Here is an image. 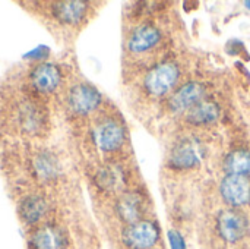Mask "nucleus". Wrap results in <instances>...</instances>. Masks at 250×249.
Wrapping results in <instances>:
<instances>
[{
  "label": "nucleus",
  "instance_id": "nucleus-1",
  "mask_svg": "<svg viewBox=\"0 0 250 249\" xmlns=\"http://www.w3.org/2000/svg\"><path fill=\"white\" fill-rule=\"evenodd\" d=\"M122 239L129 249H151L160 239V229L151 220H139L123 230Z\"/></svg>",
  "mask_w": 250,
  "mask_h": 249
},
{
  "label": "nucleus",
  "instance_id": "nucleus-2",
  "mask_svg": "<svg viewBox=\"0 0 250 249\" xmlns=\"http://www.w3.org/2000/svg\"><path fill=\"white\" fill-rule=\"evenodd\" d=\"M179 68L174 63H160L146 73L144 79V87L152 95H164L173 90L179 79Z\"/></svg>",
  "mask_w": 250,
  "mask_h": 249
},
{
  "label": "nucleus",
  "instance_id": "nucleus-3",
  "mask_svg": "<svg viewBox=\"0 0 250 249\" xmlns=\"http://www.w3.org/2000/svg\"><path fill=\"white\" fill-rule=\"evenodd\" d=\"M217 230L223 241L229 244H236L246 236L249 230V222L240 211L229 208L218 214Z\"/></svg>",
  "mask_w": 250,
  "mask_h": 249
},
{
  "label": "nucleus",
  "instance_id": "nucleus-4",
  "mask_svg": "<svg viewBox=\"0 0 250 249\" xmlns=\"http://www.w3.org/2000/svg\"><path fill=\"white\" fill-rule=\"evenodd\" d=\"M223 200L231 207H243L250 204V178L239 175H227L220 186Z\"/></svg>",
  "mask_w": 250,
  "mask_h": 249
},
{
  "label": "nucleus",
  "instance_id": "nucleus-5",
  "mask_svg": "<svg viewBox=\"0 0 250 249\" xmlns=\"http://www.w3.org/2000/svg\"><path fill=\"white\" fill-rule=\"evenodd\" d=\"M67 101H69V107L76 114H88L100 106L101 95L94 87L86 84H79L70 90Z\"/></svg>",
  "mask_w": 250,
  "mask_h": 249
},
{
  "label": "nucleus",
  "instance_id": "nucleus-6",
  "mask_svg": "<svg viewBox=\"0 0 250 249\" xmlns=\"http://www.w3.org/2000/svg\"><path fill=\"white\" fill-rule=\"evenodd\" d=\"M205 94V87L201 82H188L180 87L170 98V109L174 113L189 112L193 106L202 101Z\"/></svg>",
  "mask_w": 250,
  "mask_h": 249
},
{
  "label": "nucleus",
  "instance_id": "nucleus-7",
  "mask_svg": "<svg viewBox=\"0 0 250 249\" xmlns=\"http://www.w3.org/2000/svg\"><path fill=\"white\" fill-rule=\"evenodd\" d=\"M94 139L103 151H114L125 142V131L116 120H104L94 131Z\"/></svg>",
  "mask_w": 250,
  "mask_h": 249
},
{
  "label": "nucleus",
  "instance_id": "nucleus-8",
  "mask_svg": "<svg viewBox=\"0 0 250 249\" xmlns=\"http://www.w3.org/2000/svg\"><path fill=\"white\" fill-rule=\"evenodd\" d=\"M201 161V145L195 139H183L170 156V164L174 169H192Z\"/></svg>",
  "mask_w": 250,
  "mask_h": 249
},
{
  "label": "nucleus",
  "instance_id": "nucleus-9",
  "mask_svg": "<svg viewBox=\"0 0 250 249\" xmlns=\"http://www.w3.org/2000/svg\"><path fill=\"white\" fill-rule=\"evenodd\" d=\"M31 245L34 249H66L67 238L60 227L44 225L32 233Z\"/></svg>",
  "mask_w": 250,
  "mask_h": 249
},
{
  "label": "nucleus",
  "instance_id": "nucleus-10",
  "mask_svg": "<svg viewBox=\"0 0 250 249\" xmlns=\"http://www.w3.org/2000/svg\"><path fill=\"white\" fill-rule=\"evenodd\" d=\"M60 81H62L60 69L51 63H41L31 73V82L34 88L44 94L53 92L60 85Z\"/></svg>",
  "mask_w": 250,
  "mask_h": 249
},
{
  "label": "nucleus",
  "instance_id": "nucleus-11",
  "mask_svg": "<svg viewBox=\"0 0 250 249\" xmlns=\"http://www.w3.org/2000/svg\"><path fill=\"white\" fill-rule=\"evenodd\" d=\"M160 38H161L160 31L155 26L141 25L132 31V34L127 40V47L132 53L139 54V53L148 51L154 45H157Z\"/></svg>",
  "mask_w": 250,
  "mask_h": 249
},
{
  "label": "nucleus",
  "instance_id": "nucleus-12",
  "mask_svg": "<svg viewBox=\"0 0 250 249\" xmlns=\"http://www.w3.org/2000/svg\"><path fill=\"white\" fill-rule=\"evenodd\" d=\"M117 214L119 217L129 225H133L139 220H142V214H144V203L142 198L138 194L133 192H127L125 195H122L117 201Z\"/></svg>",
  "mask_w": 250,
  "mask_h": 249
},
{
  "label": "nucleus",
  "instance_id": "nucleus-13",
  "mask_svg": "<svg viewBox=\"0 0 250 249\" xmlns=\"http://www.w3.org/2000/svg\"><path fill=\"white\" fill-rule=\"evenodd\" d=\"M218 116H220V107L209 100L199 101L188 112V120L192 125H198V126L211 125L218 119Z\"/></svg>",
  "mask_w": 250,
  "mask_h": 249
},
{
  "label": "nucleus",
  "instance_id": "nucleus-14",
  "mask_svg": "<svg viewBox=\"0 0 250 249\" xmlns=\"http://www.w3.org/2000/svg\"><path fill=\"white\" fill-rule=\"evenodd\" d=\"M86 3L83 1H60L54 4V16L64 23H78L86 15Z\"/></svg>",
  "mask_w": 250,
  "mask_h": 249
},
{
  "label": "nucleus",
  "instance_id": "nucleus-15",
  "mask_svg": "<svg viewBox=\"0 0 250 249\" xmlns=\"http://www.w3.org/2000/svg\"><path fill=\"white\" fill-rule=\"evenodd\" d=\"M45 214H47V203L44 198L38 195H31L25 198L21 204V216L29 225H35L41 222Z\"/></svg>",
  "mask_w": 250,
  "mask_h": 249
},
{
  "label": "nucleus",
  "instance_id": "nucleus-16",
  "mask_svg": "<svg viewBox=\"0 0 250 249\" xmlns=\"http://www.w3.org/2000/svg\"><path fill=\"white\" fill-rule=\"evenodd\" d=\"M224 170L227 175L250 176V151L236 150L226 157Z\"/></svg>",
  "mask_w": 250,
  "mask_h": 249
},
{
  "label": "nucleus",
  "instance_id": "nucleus-17",
  "mask_svg": "<svg viewBox=\"0 0 250 249\" xmlns=\"http://www.w3.org/2000/svg\"><path fill=\"white\" fill-rule=\"evenodd\" d=\"M34 169H35V173L40 178H42V179H51V178L57 176L60 167H59L57 158L51 153L42 151L38 156H35Z\"/></svg>",
  "mask_w": 250,
  "mask_h": 249
},
{
  "label": "nucleus",
  "instance_id": "nucleus-18",
  "mask_svg": "<svg viewBox=\"0 0 250 249\" xmlns=\"http://www.w3.org/2000/svg\"><path fill=\"white\" fill-rule=\"evenodd\" d=\"M98 183L104 188H110V189L114 188L117 185V173L110 167L101 170L98 176Z\"/></svg>",
  "mask_w": 250,
  "mask_h": 249
},
{
  "label": "nucleus",
  "instance_id": "nucleus-19",
  "mask_svg": "<svg viewBox=\"0 0 250 249\" xmlns=\"http://www.w3.org/2000/svg\"><path fill=\"white\" fill-rule=\"evenodd\" d=\"M167 238H168L170 249H186L185 238L177 230H168Z\"/></svg>",
  "mask_w": 250,
  "mask_h": 249
},
{
  "label": "nucleus",
  "instance_id": "nucleus-20",
  "mask_svg": "<svg viewBox=\"0 0 250 249\" xmlns=\"http://www.w3.org/2000/svg\"><path fill=\"white\" fill-rule=\"evenodd\" d=\"M245 6H246L248 9H250V0H248V1H245Z\"/></svg>",
  "mask_w": 250,
  "mask_h": 249
}]
</instances>
